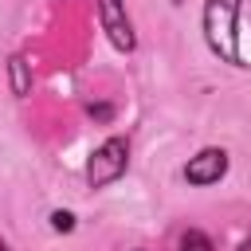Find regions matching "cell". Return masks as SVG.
I'll list each match as a JSON object with an SVG mask.
<instances>
[{"label":"cell","instance_id":"7","mask_svg":"<svg viewBox=\"0 0 251 251\" xmlns=\"http://www.w3.org/2000/svg\"><path fill=\"white\" fill-rule=\"evenodd\" d=\"M51 227H55V231H71V227H75V216H71V212H55V216H51Z\"/></svg>","mask_w":251,"mask_h":251},{"label":"cell","instance_id":"5","mask_svg":"<svg viewBox=\"0 0 251 251\" xmlns=\"http://www.w3.org/2000/svg\"><path fill=\"white\" fill-rule=\"evenodd\" d=\"M12 86H16V94H27L31 90V78H27V63L16 55L12 59Z\"/></svg>","mask_w":251,"mask_h":251},{"label":"cell","instance_id":"11","mask_svg":"<svg viewBox=\"0 0 251 251\" xmlns=\"http://www.w3.org/2000/svg\"><path fill=\"white\" fill-rule=\"evenodd\" d=\"M176 4H180V0H176Z\"/></svg>","mask_w":251,"mask_h":251},{"label":"cell","instance_id":"10","mask_svg":"<svg viewBox=\"0 0 251 251\" xmlns=\"http://www.w3.org/2000/svg\"><path fill=\"white\" fill-rule=\"evenodd\" d=\"M0 251H8V247H4V243H0Z\"/></svg>","mask_w":251,"mask_h":251},{"label":"cell","instance_id":"3","mask_svg":"<svg viewBox=\"0 0 251 251\" xmlns=\"http://www.w3.org/2000/svg\"><path fill=\"white\" fill-rule=\"evenodd\" d=\"M98 20H102V31L110 35V43L118 51H133V27H129L122 0H98Z\"/></svg>","mask_w":251,"mask_h":251},{"label":"cell","instance_id":"6","mask_svg":"<svg viewBox=\"0 0 251 251\" xmlns=\"http://www.w3.org/2000/svg\"><path fill=\"white\" fill-rule=\"evenodd\" d=\"M180 251H216V247H212V239L204 231H184L180 235Z\"/></svg>","mask_w":251,"mask_h":251},{"label":"cell","instance_id":"9","mask_svg":"<svg viewBox=\"0 0 251 251\" xmlns=\"http://www.w3.org/2000/svg\"><path fill=\"white\" fill-rule=\"evenodd\" d=\"M239 251H251V239H247V243H243V247H239Z\"/></svg>","mask_w":251,"mask_h":251},{"label":"cell","instance_id":"2","mask_svg":"<svg viewBox=\"0 0 251 251\" xmlns=\"http://www.w3.org/2000/svg\"><path fill=\"white\" fill-rule=\"evenodd\" d=\"M126 161H129L126 141H122V137H110V141H102V145L94 149V157H90V165H86V180H90L94 188H102V184H110V180H118V176L126 173Z\"/></svg>","mask_w":251,"mask_h":251},{"label":"cell","instance_id":"8","mask_svg":"<svg viewBox=\"0 0 251 251\" xmlns=\"http://www.w3.org/2000/svg\"><path fill=\"white\" fill-rule=\"evenodd\" d=\"M90 118H110V106H90Z\"/></svg>","mask_w":251,"mask_h":251},{"label":"cell","instance_id":"4","mask_svg":"<svg viewBox=\"0 0 251 251\" xmlns=\"http://www.w3.org/2000/svg\"><path fill=\"white\" fill-rule=\"evenodd\" d=\"M224 173H227V153L224 149H200L184 169L188 184H216Z\"/></svg>","mask_w":251,"mask_h":251},{"label":"cell","instance_id":"1","mask_svg":"<svg viewBox=\"0 0 251 251\" xmlns=\"http://www.w3.org/2000/svg\"><path fill=\"white\" fill-rule=\"evenodd\" d=\"M235 12L239 0H208L204 8V31L216 55H224L227 63H239V47H235Z\"/></svg>","mask_w":251,"mask_h":251}]
</instances>
